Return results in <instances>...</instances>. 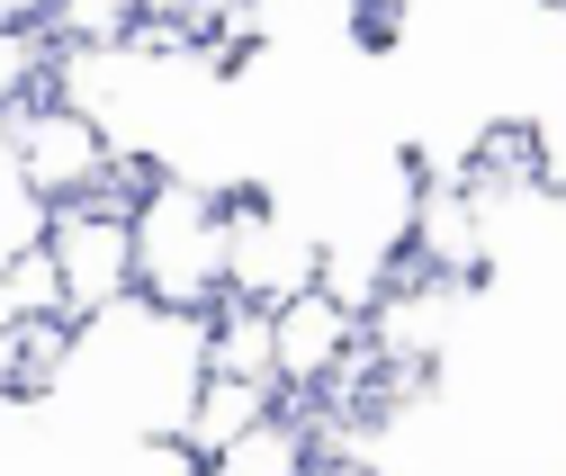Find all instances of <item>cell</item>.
I'll list each match as a JSON object with an SVG mask.
<instances>
[{
    "label": "cell",
    "instance_id": "obj_1",
    "mask_svg": "<svg viewBox=\"0 0 566 476\" xmlns=\"http://www.w3.org/2000/svg\"><path fill=\"white\" fill-rule=\"evenodd\" d=\"M126 243H135V297L163 315L226 306V189L145 180L126 189Z\"/></svg>",
    "mask_w": 566,
    "mask_h": 476
},
{
    "label": "cell",
    "instance_id": "obj_2",
    "mask_svg": "<svg viewBox=\"0 0 566 476\" xmlns=\"http://www.w3.org/2000/svg\"><path fill=\"white\" fill-rule=\"evenodd\" d=\"M45 269H54V306L63 324H91L135 297V243H126V198H82V208L45 216Z\"/></svg>",
    "mask_w": 566,
    "mask_h": 476
},
{
    "label": "cell",
    "instance_id": "obj_3",
    "mask_svg": "<svg viewBox=\"0 0 566 476\" xmlns=\"http://www.w3.org/2000/svg\"><path fill=\"white\" fill-rule=\"evenodd\" d=\"M369 351H360V315L333 306L324 288L289 297V306H270V387L279 395H297V404H333V395H360Z\"/></svg>",
    "mask_w": 566,
    "mask_h": 476
},
{
    "label": "cell",
    "instance_id": "obj_4",
    "mask_svg": "<svg viewBox=\"0 0 566 476\" xmlns=\"http://www.w3.org/2000/svg\"><path fill=\"white\" fill-rule=\"evenodd\" d=\"M306 288H315V234L270 189H234L226 198V297L270 315V306H289Z\"/></svg>",
    "mask_w": 566,
    "mask_h": 476
},
{
    "label": "cell",
    "instance_id": "obj_5",
    "mask_svg": "<svg viewBox=\"0 0 566 476\" xmlns=\"http://www.w3.org/2000/svg\"><path fill=\"white\" fill-rule=\"evenodd\" d=\"M10 126V154L28 171V189L45 198V208H82V198H117V162L99 145V126L82 108H63L54 91H36L28 108L0 117Z\"/></svg>",
    "mask_w": 566,
    "mask_h": 476
},
{
    "label": "cell",
    "instance_id": "obj_6",
    "mask_svg": "<svg viewBox=\"0 0 566 476\" xmlns=\"http://www.w3.org/2000/svg\"><path fill=\"white\" fill-rule=\"evenodd\" d=\"M279 414V395L270 387H234V378H198V395H189V423H180V441L171 449H189V458H217V449H234L252 423H270Z\"/></svg>",
    "mask_w": 566,
    "mask_h": 476
},
{
    "label": "cell",
    "instance_id": "obj_7",
    "mask_svg": "<svg viewBox=\"0 0 566 476\" xmlns=\"http://www.w3.org/2000/svg\"><path fill=\"white\" fill-rule=\"evenodd\" d=\"M207 378H234V387H270V315L261 306H207ZM279 395V387H270Z\"/></svg>",
    "mask_w": 566,
    "mask_h": 476
},
{
    "label": "cell",
    "instance_id": "obj_8",
    "mask_svg": "<svg viewBox=\"0 0 566 476\" xmlns=\"http://www.w3.org/2000/svg\"><path fill=\"white\" fill-rule=\"evenodd\" d=\"M45 198L28 189V171H19V154H10V126H0V269H19L36 243H45Z\"/></svg>",
    "mask_w": 566,
    "mask_h": 476
},
{
    "label": "cell",
    "instance_id": "obj_9",
    "mask_svg": "<svg viewBox=\"0 0 566 476\" xmlns=\"http://www.w3.org/2000/svg\"><path fill=\"white\" fill-rule=\"evenodd\" d=\"M45 73H54L45 28H36V19H0V117L28 108V99L45 91Z\"/></svg>",
    "mask_w": 566,
    "mask_h": 476
},
{
    "label": "cell",
    "instance_id": "obj_10",
    "mask_svg": "<svg viewBox=\"0 0 566 476\" xmlns=\"http://www.w3.org/2000/svg\"><path fill=\"white\" fill-rule=\"evenodd\" d=\"M297 476H369V458H360V449H306Z\"/></svg>",
    "mask_w": 566,
    "mask_h": 476
}]
</instances>
